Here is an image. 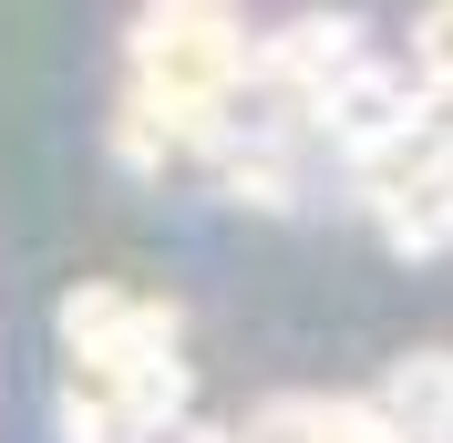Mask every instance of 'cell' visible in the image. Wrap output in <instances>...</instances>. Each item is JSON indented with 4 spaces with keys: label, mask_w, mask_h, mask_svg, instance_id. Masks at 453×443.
Returning a JSON list of instances; mask_svg holds the SVG:
<instances>
[{
    "label": "cell",
    "mask_w": 453,
    "mask_h": 443,
    "mask_svg": "<svg viewBox=\"0 0 453 443\" xmlns=\"http://www.w3.org/2000/svg\"><path fill=\"white\" fill-rule=\"evenodd\" d=\"M412 73H423V93H453V0L412 11Z\"/></svg>",
    "instance_id": "4"
},
{
    "label": "cell",
    "mask_w": 453,
    "mask_h": 443,
    "mask_svg": "<svg viewBox=\"0 0 453 443\" xmlns=\"http://www.w3.org/2000/svg\"><path fill=\"white\" fill-rule=\"evenodd\" d=\"M392 258H453V135H402L350 175Z\"/></svg>",
    "instance_id": "1"
},
{
    "label": "cell",
    "mask_w": 453,
    "mask_h": 443,
    "mask_svg": "<svg viewBox=\"0 0 453 443\" xmlns=\"http://www.w3.org/2000/svg\"><path fill=\"white\" fill-rule=\"evenodd\" d=\"M381 402L402 413L412 443H453V351H402L381 371Z\"/></svg>",
    "instance_id": "3"
},
{
    "label": "cell",
    "mask_w": 453,
    "mask_h": 443,
    "mask_svg": "<svg viewBox=\"0 0 453 443\" xmlns=\"http://www.w3.org/2000/svg\"><path fill=\"white\" fill-rule=\"evenodd\" d=\"M62 351H73L83 382H124V371H144V361L186 351V330H175L165 299H134V289H73V299H62Z\"/></svg>",
    "instance_id": "2"
},
{
    "label": "cell",
    "mask_w": 453,
    "mask_h": 443,
    "mask_svg": "<svg viewBox=\"0 0 453 443\" xmlns=\"http://www.w3.org/2000/svg\"><path fill=\"white\" fill-rule=\"evenodd\" d=\"M113 166H124V175H165L175 166V135L155 124V113L124 104V113H113Z\"/></svg>",
    "instance_id": "5"
}]
</instances>
